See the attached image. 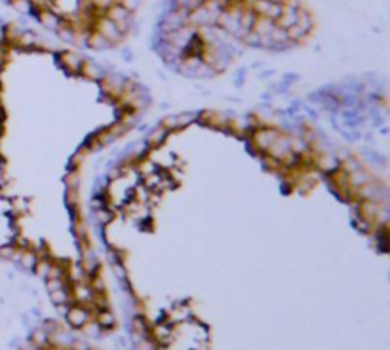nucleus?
Wrapping results in <instances>:
<instances>
[{
    "mask_svg": "<svg viewBox=\"0 0 390 350\" xmlns=\"http://www.w3.org/2000/svg\"><path fill=\"white\" fill-rule=\"evenodd\" d=\"M46 27L90 46H109L124 38L139 0H6Z\"/></svg>",
    "mask_w": 390,
    "mask_h": 350,
    "instance_id": "obj_1",
    "label": "nucleus"
}]
</instances>
